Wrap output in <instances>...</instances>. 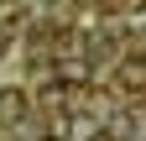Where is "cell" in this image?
Instances as JSON below:
<instances>
[{
    "instance_id": "3957f363",
    "label": "cell",
    "mask_w": 146,
    "mask_h": 141,
    "mask_svg": "<svg viewBox=\"0 0 146 141\" xmlns=\"http://www.w3.org/2000/svg\"><path fill=\"white\" fill-rule=\"evenodd\" d=\"M42 141H63V136H42Z\"/></svg>"
},
{
    "instance_id": "7a4b0ae2",
    "label": "cell",
    "mask_w": 146,
    "mask_h": 141,
    "mask_svg": "<svg viewBox=\"0 0 146 141\" xmlns=\"http://www.w3.org/2000/svg\"><path fill=\"white\" fill-rule=\"evenodd\" d=\"M5 42H11V37H5V26H0V58H5Z\"/></svg>"
},
{
    "instance_id": "6da1fadb",
    "label": "cell",
    "mask_w": 146,
    "mask_h": 141,
    "mask_svg": "<svg viewBox=\"0 0 146 141\" xmlns=\"http://www.w3.org/2000/svg\"><path fill=\"white\" fill-rule=\"evenodd\" d=\"M21 115H26V94L21 89H0V120L11 126V120H21Z\"/></svg>"
}]
</instances>
